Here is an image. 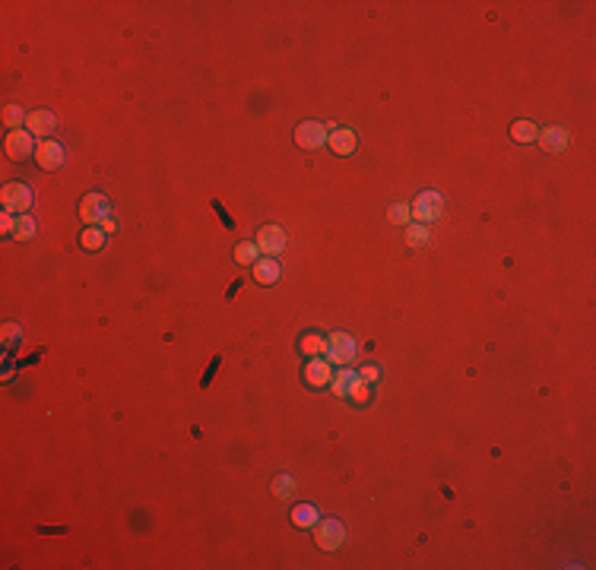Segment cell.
<instances>
[{
  "label": "cell",
  "mask_w": 596,
  "mask_h": 570,
  "mask_svg": "<svg viewBox=\"0 0 596 570\" xmlns=\"http://www.w3.org/2000/svg\"><path fill=\"white\" fill-rule=\"evenodd\" d=\"M99 228H101V232H105V235H111V232H114V228H118V225H114V219H111V216H108V219L101 222Z\"/></svg>",
  "instance_id": "29"
},
{
  "label": "cell",
  "mask_w": 596,
  "mask_h": 570,
  "mask_svg": "<svg viewBox=\"0 0 596 570\" xmlns=\"http://www.w3.org/2000/svg\"><path fill=\"white\" fill-rule=\"evenodd\" d=\"M536 142L546 149V152H565L568 149V130L565 127H546V130H539Z\"/></svg>",
  "instance_id": "13"
},
{
  "label": "cell",
  "mask_w": 596,
  "mask_h": 570,
  "mask_svg": "<svg viewBox=\"0 0 596 570\" xmlns=\"http://www.w3.org/2000/svg\"><path fill=\"white\" fill-rule=\"evenodd\" d=\"M0 232H4V235H13V232H16V216H13V213H4V216H0Z\"/></svg>",
  "instance_id": "28"
},
{
  "label": "cell",
  "mask_w": 596,
  "mask_h": 570,
  "mask_svg": "<svg viewBox=\"0 0 596 570\" xmlns=\"http://www.w3.org/2000/svg\"><path fill=\"white\" fill-rule=\"evenodd\" d=\"M13 238H19V241H32V238H35V219H32L29 213L16 216V232H13Z\"/></svg>",
  "instance_id": "24"
},
{
  "label": "cell",
  "mask_w": 596,
  "mask_h": 570,
  "mask_svg": "<svg viewBox=\"0 0 596 570\" xmlns=\"http://www.w3.org/2000/svg\"><path fill=\"white\" fill-rule=\"evenodd\" d=\"M406 241H409L412 247H425V244L431 241L429 225H422V222H409V225H406Z\"/></svg>",
  "instance_id": "21"
},
{
  "label": "cell",
  "mask_w": 596,
  "mask_h": 570,
  "mask_svg": "<svg viewBox=\"0 0 596 570\" xmlns=\"http://www.w3.org/2000/svg\"><path fill=\"white\" fill-rule=\"evenodd\" d=\"M257 260H260V247H257V241H241L238 247H235V263H241V267H254Z\"/></svg>",
  "instance_id": "18"
},
{
  "label": "cell",
  "mask_w": 596,
  "mask_h": 570,
  "mask_svg": "<svg viewBox=\"0 0 596 570\" xmlns=\"http://www.w3.org/2000/svg\"><path fill=\"white\" fill-rule=\"evenodd\" d=\"M304 380H308L314 390H321V386H330V380H333V364L324 362L321 358H311L308 364H304Z\"/></svg>",
  "instance_id": "11"
},
{
  "label": "cell",
  "mask_w": 596,
  "mask_h": 570,
  "mask_svg": "<svg viewBox=\"0 0 596 570\" xmlns=\"http://www.w3.org/2000/svg\"><path fill=\"white\" fill-rule=\"evenodd\" d=\"M292 522L298 529H311V526H317L321 522V510H317L314 504H298L295 510H292Z\"/></svg>",
  "instance_id": "17"
},
{
  "label": "cell",
  "mask_w": 596,
  "mask_h": 570,
  "mask_svg": "<svg viewBox=\"0 0 596 570\" xmlns=\"http://www.w3.org/2000/svg\"><path fill=\"white\" fill-rule=\"evenodd\" d=\"M358 377H362V380H365V384H371V386H375V384H377V380H381V371H377V368H375V364H365V368H362V371H358Z\"/></svg>",
  "instance_id": "27"
},
{
  "label": "cell",
  "mask_w": 596,
  "mask_h": 570,
  "mask_svg": "<svg viewBox=\"0 0 596 570\" xmlns=\"http://www.w3.org/2000/svg\"><path fill=\"white\" fill-rule=\"evenodd\" d=\"M343 539H346V526H343L340 520L317 522V532H314L317 548H324V552H336V548L343 545Z\"/></svg>",
  "instance_id": "7"
},
{
  "label": "cell",
  "mask_w": 596,
  "mask_h": 570,
  "mask_svg": "<svg viewBox=\"0 0 596 570\" xmlns=\"http://www.w3.org/2000/svg\"><path fill=\"white\" fill-rule=\"evenodd\" d=\"M355 380H358V371H352L349 364H346V368L333 371V380H330V390H333L340 399H349V390H352V384H355Z\"/></svg>",
  "instance_id": "15"
},
{
  "label": "cell",
  "mask_w": 596,
  "mask_h": 570,
  "mask_svg": "<svg viewBox=\"0 0 596 570\" xmlns=\"http://www.w3.org/2000/svg\"><path fill=\"white\" fill-rule=\"evenodd\" d=\"M327 127L321 124V121H304V124L295 127V142L298 149H308V152H314V149H321L324 142H327Z\"/></svg>",
  "instance_id": "6"
},
{
  "label": "cell",
  "mask_w": 596,
  "mask_h": 570,
  "mask_svg": "<svg viewBox=\"0 0 596 570\" xmlns=\"http://www.w3.org/2000/svg\"><path fill=\"white\" fill-rule=\"evenodd\" d=\"M355 352H358V345L349 332H330L327 336V362L330 364L346 368L349 362H355Z\"/></svg>",
  "instance_id": "3"
},
{
  "label": "cell",
  "mask_w": 596,
  "mask_h": 570,
  "mask_svg": "<svg viewBox=\"0 0 596 570\" xmlns=\"http://www.w3.org/2000/svg\"><path fill=\"white\" fill-rule=\"evenodd\" d=\"M105 238L108 235L101 232L99 225H89L83 235H79V247H83V250H101V247H105Z\"/></svg>",
  "instance_id": "20"
},
{
  "label": "cell",
  "mask_w": 596,
  "mask_h": 570,
  "mask_svg": "<svg viewBox=\"0 0 596 570\" xmlns=\"http://www.w3.org/2000/svg\"><path fill=\"white\" fill-rule=\"evenodd\" d=\"M111 216V203H108L105 194H86L83 203H79V219L86 222V225H101V222Z\"/></svg>",
  "instance_id": "4"
},
{
  "label": "cell",
  "mask_w": 596,
  "mask_h": 570,
  "mask_svg": "<svg viewBox=\"0 0 596 570\" xmlns=\"http://www.w3.org/2000/svg\"><path fill=\"white\" fill-rule=\"evenodd\" d=\"M35 137L29 130H10L6 133V159L13 162H26V159H35Z\"/></svg>",
  "instance_id": "5"
},
{
  "label": "cell",
  "mask_w": 596,
  "mask_h": 570,
  "mask_svg": "<svg viewBox=\"0 0 596 570\" xmlns=\"http://www.w3.org/2000/svg\"><path fill=\"white\" fill-rule=\"evenodd\" d=\"M327 146L333 149L336 155H352L355 152V146H358V140H355V133L349 130V127H343V130H333L327 137Z\"/></svg>",
  "instance_id": "14"
},
{
  "label": "cell",
  "mask_w": 596,
  "mask_h": 570,
  "mask_svg": "<svg viewBox=\"0 0 596 570\" xmlns=\"http://www.w3.org/2000/svg\"><path fill=\"white\" fill-rule=\"evenodd\" d=\"M26 130L38 140H51V133L57 130V118H54L48 108H38V111H32L29 118H26Z\"/></svg>",
  "instance_id": "10"
},
{
  "label": "cell",
  "mask_w": 596,
  "mask_h": 570,
  "mask_svg": "<svg viewBox=\"0 0 596 570\" xmlns=\"http://www.w3.org/2000/svg\"><path fill=\"white\" fill-rule=\"evenodd\" d=\"M298 352H302L304 358H321V355H327V339H324L321 332H304L302 342H298Z\"/></svg>",
  "instance_id": "16"
},
{
  "label": "cell",
  "mask_w": 596,
  "mask_h": 570,
  "mask_svg": "<svg viewBox=\"0 0 596 570\" xmlns=\"http://www.w3.org/2000/svg\"><path fill=\"white\" fill-rule=\"evenodd\" d=\"M257 247H260L263 257H276L286 250V232L280 225H263L257 232Z\"/></svg>",
  "instance_id": "9"
},
{
  "label": "cell",
  "mask_w": 596,
  "mask_h": 570,
  "mask_svg": "<svg viewBox=\"0 0 596 570\" xmlns=\"http://www.w3.org/2000/svg\"><path fill=\"white\" fill-rule=\"evenodd\" d=\"M64 159H67V152H64V146H60L57 140H38L35 162H38L42 172H54V168H60V165H64Z\"/></svg>",
  "instance_id": "8"
},
{
  "label": "cell",
  "mask_w": 596,
  "mask_h": 570,
  "mask_svg": "<svg viewBox=\"0 0 596 570\" xmlns=\"http://www.w3.org/2000/svg\"><path fill=\"white\" fill-rule=\"evenodd\" d=\"M270 488H273V494H276V498H289V494L295 491V479H292L289 472H282V475H276V479H273V485H270Z\"/></svg>",
  "instance_id": "26"
},
{
  "label": "cell",
  "mask_w": 596,
  "mask_h": 570,
  "mask_svg": "<svg viewBox=\"0 0 596 570\" xmlns=\"http://www.w3.org/2000/svg\"><path fill=\"white\" fill-rule=\"evenodd\" d=\"M511 137L517 142H536L539 127L533 124V121H514V124H511Z\"/></svg>",
  "instance_id": "19"
},
{
  "label": "cell",
  "mask_w": 596,
  "mask_h": 570,
  "mask_svg": "<svg viewBox=\"0 0 596 570\" xmlns=\"http://www.w3.org/2000/svg\"><path fill=\"white\" fill-rule=\"evenodd\" d=\"M371 396H375V386L365 384V380L358 377L355 384H352V390H349V399H352L355 406H365V403H371Z\"/></svg>",
  "instance_id": "22"
},
{
  "label": "cell",
  "mask_w": 596,
  "mask_h": 570,
  "mask_svg": "<svg viewBox=\"0 0 596 570\" xmlns=\"http://www.w3.org/2000/svg\"><path fill=\"white\" fill-rule=\"evenodd\" d=\"M0 203H4V213L26 216L32 209V187L23 184V181H6L4 194H0Z\"/></svg>",
  "instance_id": "2"
},
{
  "label": "cell",
  "mask_w": 596,
  "mask_h": 570,
  "mask_svg": "<svg viewBox=\"0 0 596 570\" xmlns=\"http://www.w3.org/2000/svg\"><path fill=\"white\" fill-rule=\"evenodd\" d=\"M250 269H254V279L260 285H276V282H280V276H282V267H280L276 257H263V260H257Z\"/></svg>",
  "instance_id": "12"
},
{
  "label": "cell",
  "mask_w": 596,
  "mask_h": 570,
  "mask_svg": "<svg viewBox=\"0 0 596 570\" xmlns=\"http://www.w3.org/2000/svg\"><path fill=\"white\" fill-rule=\"evenodd\" d=\"M387 219L394 222V225H409V222H412V209H409V203H394V206L387 209Z\"/></svg>",
  "instance_id": "25"
},
{
  "label": "cell",
  "mask_w": 596,
  "mask_h": 570,
  "mask_svg": "<svg viewBox=\"0 0 596 570\" xmlns=\"http://www.w3.org/2000/svg\"><path fill=\"white\" fill-rule=\"evenodd\" d=\"M409 209H412V219L429 225V222H438L444 216V196L438 194V190H422V194L409 203Z\"/></svg>",
  "instance_id": "1"
},
{
  "label": "cell",
  "mask_w": 596,
  "mask_h": 570,
  "mask_svg": "<svg viewBox=\"0 0 596 570\" xmlns=\"http://www.w3.org/2000/svg\"><path fill=\"white\" fill-rule=\"evenodd\" d=\"M26 118H29V114H26L19 105H6V108H4V124L10 127V130H23Z\"/></svg>",
  "instance_id": "23"
}]
</instances>
